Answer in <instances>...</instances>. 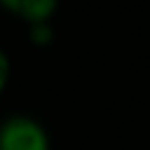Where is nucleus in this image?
<instances>
[{
  "instance_id": "obj_1",
  "label": "nucleus",
  "mask_w": 150,
  "mask_h": 150,
  "mask_svg": "<svg viewBox=\"0 0 150 150\" xmlns=\"http://www.w3.org/2000/svg\"><path fill=\"white\" fill-rule=\"evenodd\" d=\"M0 150H52V141L42 122L14 112L0 122Z\"/></svg>"
},
{
  "instance_id": "obj_2",
  "label": "nucleus",
  "mask_w": 150,
  "mask_h": 150,
  "mask_svg": "<svg viewBox=\"0 0 150 150\" xmlns=\"http://www.w3.org/2000/svg\"><path fill=\"white\" fill-rule=\"evenodd\" d=\"M0 7L23 23H38L52 21L59 9V0H0Z\"/></svg>"
},
{
  "instance_id": "obj_3",
  "label": "nucleus",
  "mask_w": 150,
  "mask_h": 150,
  "mask_svg": "<svg viewBox=\"0 0 150 150\" xmlns=\"http://www.w3.org/2000/svg\"><path fill=\"white\" fill-rule=\"evenodd\" d=\"M28 40L35 47H47L54 40V28L52 21H38V23H28Z\"/></svg>"
},
{
  "instance_id": "obj_4",
  "label": "nucleus",
  "mask_w": 150,
  "mask_h": 150,
  "mask_svg": "<svg viewBox=\"0 0 150 150\" xmlns=\"http://www.w3.org/2000/svg\"><path fill=\"white\" fill-rule=\"evenodd\" d=\"M9 75H12V63H9L7 52L0 47V96L7 89V84H9Z\"/></svg>"
}]
</instances>
